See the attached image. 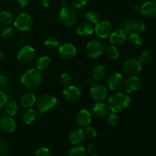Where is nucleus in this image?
<instances>
[{"instance_id": "nucleus-36", "label": "nucleus", "mask_w": 156, "mask_h": 156, "mask_svg": "<svg viewBox=\"0 0 156 156\" xmlns=\"http://www.w3.org/2000/svg\"><path fill=\"white\" fill-rule=\"evenodd\" d=\"M86 5V0H72L71 2V7L76 11L82 10Z\"/></svg>"}, {"instance_id": "nucleus-23", "label": "nucleus", "mask_w": 156, "mask_h": 156, "mask_svg": "<svg viewBox=\"0 0 156 156\" xmlns=\"http://www.w3.org/2000/svg\"><path fill=\"white\" fill-rule=\"evenodd\" d=\"M37 98L34 94L31 92H27L23 94L20 98V105L22 108L28 109L32 108L36 103Z\"/></svg>"}, {"instance_id": "nucleus-43", "label": "nucleus", "mask_w": 156, "mask_h": 156, "mask_svg": "<svg viewBox=\"0 0 156 156\" xmlns=\"http://www.w3.org/2000/svg\"><path fill=\"white\" fill-rule=\"evenodd\" d=\"M8 101V97L3 91H0V109L3 108Z\"/></svg>"}, {"instance_id": "nucleus-48", "label": "nucleus", "mask_w": 156, "mask_h": 156, "mask_svg": "<svg viewBox=\"0 0 156 156\" xmlns=\"http://www.w3.org/2000/svg\"><path fill=\"white\" fill-rule=\"evenodd\" d=\"M133 10L135 11V12H140V6H134L133 7Z\"/></svg>"}, {"instance_id": "nucleus-50", "label": "nucleus", "mask_w": 156, "mask_h": 156, "mask_svg": "<svg viewBox=\"0 0 156 156\" xmlns=\"http://www.w3.org/2000/svg\"><path fill=\"white\" fill-rule=\"evenodd\" d=\"M91 156H100V155H97V154H93V155H91Z\"/></svg>"}, {"instance_id": "nucleus-32", "label": "nucleus", "mask_w": 156, "mask_h": 156, "mask_svg": "<svg viewBox=\"0 0 156 156\" xmlns=\"http://www.w3.org/2000/svg\"><path fill=\"white\" fill-rule=\"evenodd\" d=\"M15 30L13 27H7L3 29L1 31V34H0V36L2 38L4 41H9L13 39L15 37Z\"/></svg>"}, {"instance_id": "nucleus-30", "label": "nucleus", "mask_w": 156, "mask_h": 156, "mask_svg": "<svg viewBox=\"0 0 156 156\" xmlns=\"http://www.w3.org/2000/svg\"><path fill=\"white\" fill-rule=\"evenodd\" d=\"M14 21L13 15L9 10H2L0 12V22L4 25H9Z\"/></svg>"}, {"instance_id": "nucleus-7", "label": "nucleus", "mask_w": 156, "mask_h": 156, "mask_svg": "<svg viewBox=\"0 0 156 156\" xmlns=\"http://www.w3.org/2000/svg\"><path fill=\"white\" fill-rule=\"evenodd\" d=\"M105 46L101 41L93 40L87 44L85 47V53L87 56L91 59L98 58L105 52Z\"/></svg>"}, {"instance_id": "nucleus-8", "label": "nucleus", "mask_w": 156, "mask_h": 156, "mask_svg": "<svg viewBox=\"0 0 156 156\" xmlns=\"http://www.w3.org/2000/svg\"><path fill=\"white\" fill-rule=\"evenodd\" d=\"M123 69L129 76H137L143 69V63L140 59L129 58L123 62Z\"/></svg>"}, {"instance_id": "nucleus-17", "label": "nucleus", "mask_w": 156, "mask_h": 156, "mask_svg": "<svg viewBox=\"0 0 156 156\" xmlns=\"http://www.w3.org/2000/svg\"><path fill=\"white\" fill-rule=\"evenodd\" d=\"M141 80L136 76H131L123 83L124 89L127 94H134L140 90Z\"/></svg>"}, {"instance_id": "nucleus-6", "label": "nucleus", "mask_w": 156, "mask_h": 156, "mask_svg": "<svg viewBox=\"0 0 156 156\" xmlns=\"http://www.w3.org/2000/svg\"><path fill=\"white\" fill-rule=\"evenodd\" d=\"M59 19L63 25L67 27L73 26L77 21L76 11L71 6L62 7L59 12Z\"/></svg>"}, {"instance_id": "nucleus-38", "label": "nucleus", "mask_w": 156, "mask_h": 156, "mask_svg": "<svg viewBox=\"0 0 156 156\" xmlns=\"http://www.w3.org/2000/svg\"><path fill=\"white\" fill-rule=\"evenodd\" d=\"M152 58V54L149 50H145L140 54V61L142 63H148L151 61Z\"/></svg>"}, {"instance_id": "nucleus-51", "label": "nucleus", "mask_w": 156, "mask_h": 156, "mask_svg": "<svg viewBox=\"0 0 156 156\" xmlns=\"http://www.w3.org/2000/svg\"><path fill=\"white\" fill-rule=\"evenodd\" d=\"M1 143H2V142H1V139H0V145H1Z\"/></svg>"}, {"instance_id": "nucleus-28", "label": "nucleus", "mask_w": 156, "mask_h": 156, "mask_svg": "<svg viewBox=\"0 0 156 156\" xmlns=\"http://www.w3.org/2000/svg\"><path fill=\"white\" fill-rule=\"evenodd\" d=\"M105 55H106L107 58L111 60H116L120 56V52L117 49V47L114 45H111L107 47L105 49Z\"/></svg>"}, {"instance_id": "nucleus-19", "label": "nucleus", "mask_w": 156, "mask_h": 156, "mask_svg": "<svg viewBox=\"0 0 156 156\" xmlns=\"http://www.w3.org/2000/svg\"><path fill=\"white\" fill-rule=\"evenodd\" d=\"M90 112L91 115L94 116L97 118H104L106 117L109 114L110 110L108 105L102 102H95L91 105L90 108Z\"/></svg>"}, {"instance_id": "nucleus-37", "label": "nucleus", "mask_w": 156, "mask_h": 156, "mask_svg": "<svg viewBox=\"0 0 156 156\" xmlns=\"http://www.w3.org/2000/svg\"><path fill=\"white\" fill-rule=\"evenodd\" d=\"M59 82L63 86L66 87L71 85L72 83V77L70 75L67 73H63L60 75L59 77Z\"/></svg>"}, {"instance_id": "nucleus-47", "label": "nucleus", "mask_w": 156, "mask_h": 156, "mask_svg": "<svg viewBox=\"0 0 156 156\" xmlns=\"http://www.w3.org/2000/svg\"><path fill=\"white\" fill-rule=\"evenodd\" d=\"M5 57V55H4V53H3L2 50H0V61L2 60L3 59H4Z\"/></svg>"}, {"instance_id": "nucleus-35", "label": "nucleus", "mask_w": 156, "mask_h": 156, "mask_svg": "<svg viewBox=\"0 0 156 156\" xmlns=\"http://www.w3.org/2000/svg\"><path fill=\"white\" fill-rule=\"evenodd\" d=\"M106 122L110 126H117L119 123V117L116 113L111 112L107 115L106 117Z\"/></svg>"}, {"instance_id": "nucleus-46", "label": "nucleus", "mask_w": 156, "mask_h": 156, "mask_svg": "<svg viewBox=\"0 0 156 156\" xmlns=\"http://www.w3.org/2000/svg\"><path fill=\"white\" fill-rule=\"evenodd\" d=\"M41 5L44 8H48L50 7V5L53 2V0H41Z\"/></svg>"}, {"instance_id": "nucleus-15", "label": "nucleus", "mask_w": 156, "mask_h": 156, "mask_svg": "<svg viewBox=\"0 0 156 156\" xmlns=\"http://www.w3.org/2000/svg\"><path fill=\"white\" fill-rule=\"evenodd\" d=\"M64 98L69 102H76L82 97V91L75 85H69L65 87L62 91Z\"/></svg>"}, {"instance_id": "nucleus-12", "label": "nucleus", "mask_w": 156, "mask_h": 156, "mask_svg": "<svg viewBox=\"0 0 156 156\" xmlns=\"http://www.w3.org/2000/svg\"><path fill=\"white\" fill-rule=\"evenodd\" d=\"M36 56V51L31 46L25 45L21 47L17 54V59L21 63H29L34 60Z\"/></svg>"}, {"instance_id": "nucleus-22", "label": "nucleus", "mask_w": 156, "mask_h": 156, "mask_svg": "<svg viewBox=\"0 0 156 156\" xmlns=\"http://www.w3.org/2000/svg\"><path fill=\"white\" fill-rule=\"evenodd\" d=\"M94 27L92 26V24L88 22L81 23L76 27V33L78 34V35H79L80 37H83L91 36V34H94Z\"/></svg>"}, {"instance_id": "nucleus-24", "label": "nucleus", "mask_w": 156, "mask_h": 156, "mask_svg": "<svg viewBox=\"0 0 156 156\" xmlns=\"http://www.w3.org/2000/svg\"><path fill=\"white\" fill-rule=\"evenodd\" d=\"M93 78L94 80L101 82L105 79L108 76V70L106 67L103 65H98L93 69Z\"/></svg>"}, {"instance_id": "nucleus-20", "label": "nucleus", "mask_w": 156, "mask_h": 156, "mask_svg": "<svg viewBox=\"0 0 156 156\" xmlns=\"http://www.w3.org/2000/svg\"><path fill=\"white\" fill-rule=\"evenodd\" d=\"M140 12L148 18L156 17V2L147 1L140 6Z\"/></svg>"}, {"instance_id": "nucleus-31", "label": "nucleus", "mask_w": 156, "mask_h": 156, "mask_svg": "<svg viewBox=\"0 0 156 156\" xmlns=\"http://www.w3.org/2000/svg\"><path fill=\"white\" fill-rule=\"evenodd\" d=\"M68 156H86V150L83 146L76 145L69 150Z\"/></svg>"}, {"instance_id": "nucleus-26", "label": "nucleus", "mask_w": 156, "mask_h": 156, "mask_svg": "<svg viewBox=\"0 0 156 156\" xmlns=\"http://www.w3.org/2000/svg\"><path fill=\"white\" fill-rule=\"evenodd\" d=\"M50 63H51V60L48 56L44 55V56H40L36 61L37 69H38L39 71H44V70L47 69L50 67Z\"/></svg>"}, {"instance_id": "nucleus-18", "label": "nucleus", "mask_w": 156, "mask_h": 156, "mask_svg": "<svg viewBox=\"0 0 156 156\" xmlns=\"http://www.w3.org/2000/svg\"><path fill=\"white\" fill-rule=\"evenodd\" d=\"M16 129V123L13 117L3 115L0 117V129L5 133H12Z\"/></svg>"}, {"instance_id": "nucleus-11", "label": "nucleus", "mask_w": 156, "mask_h": 156, "mask_svg": "<svg viewBox=\"0 0 156 156\" xmlns=\"http://www.w3.org/2000/svg\"><path fill=\"white\" fill-rule=\"evenodd\" d=\"M58 53L61 58L66 60H70L76 57L77 54V49L76 46L70 43L60 44L58 47Z\"/></svg>"}, {"instance_id": "nucleus-39", "label": "nucleus", "mask_w": 156, "mask_h": 156, "mask_svg": "<svg viewBox=\"0 0 156 156\" xmlns=\"http://www.w3.org/2000/svg\"><path fill=\"white\" fill-rule=\"evenodd\" d=\"M11 146L8 143H2L0 145V156H9Z\"/></svg>"}, {"instance_id": "nucleus-45", "label": "nucleus", "mask_w": 156, "mask_h": 156, "mask_svg": "<svg viewBox=\"0 0 156 156\" xmlns=\"http://www.w3.org/2000/svg\"><path fill=\"white\" fill-rule=\"evenodd\" d=\"M88 153L91 154V155H93V154H96V152H97V148H96V146H94V144H90L89 146H88Z\"/></svg>"}, {"instance_id": "nucleus-42", "label": "nucleus", "mask_w": 156, "mask_h": 156, "mask_svg": "<svg viewBox=\"0 0 156 156\" xmlns=\"http://www.w3.org/2000/svg\"><path fill=\"white\" fill-rule=\"evenodd\" d=\"M10 85V79L5 75H0V86L7 88Z\"/></svg>"}, {"instance_id": "nucleus-16", "label": "nucleus", "mask_w": 156, "mask_h": 156, "mask_svg": "<svg viewBox=\"0 0 156 156\" xmlns=\"http://www.w3.org/2000/svg\"><path fill=\"white\" fill-rule=\"evenodd\" d=\"M123 85V77L118 72L109 75L107 79V85L111 91H117Z\"/></svg>"}, {"instance_id": "nucleus-1", "label": "nucleus", "mask_w": 156, "mask_h": 156, "mask_svg": "<svg viewBox=\"0 0 156 156\" xmlns=\"http://www.w3.org/2000/svg\"><path fill=\"white\" fill-rule=\"evenodd\" d=\"M130 105V98L123 92H116L108 98V108L111 112L116 114L126 111Z\"/></svg>"}, {"instance_id": "nucleus-9", "label": "nucleus", "mask_w": 156, "mask_h": 156, "mask_svg": "<svg viewBox=\"0 0 156 156\" xmlns=\"http://www.w3.org/2000/svg\"><path fill=\"white\" fill-rule=\"evenodd\" d=\"M90 95L92 100L95 102H102L106 99L108 89L103 84L94 83L91 87Z\"/></svg>"}, {"instance_id": "nucleus-14", "label": "nucleus", "mask_w": 156, "mask_h": 156, "mask_svg": "<svg viewBox=\"0 0 156 156\" xmlns=\"http://www.w3.org/2000/svg\"><path fill=\"white\" fill-rule=\"evenodd\" d=\"M109 38L110 42L112 45L119 47L126 43V40L128 39V34L123 28H118L115 30H113Z\"/></svg>"}, {"instance_id": "nucleus-34", "label": "nucleus", "mask_w": 156, "mask_h": 156, "mask_svg": "<svg viewBox=\"0 0 156 156\" xmlns=\"http://www.w3.org/2000/svg\"><path fill=\"white\" fill-rule=\"evenodd\" d=\"M60 45L59 41L55 37H49L45 40L44 42V46L48 50H54L59 47Z\"/></svg>"}, {"instance_id": "nucleus-29", "label": "nucleus", "mask_w": 156, "mask_h": 156, "mask_svg": "<svg viewBox=\"0 0 156 156\" xmlns=\"http://www.w3.org/2000/svg\"><path fill=\"white\" fill-rule=\"evenodd\" d=\"M129 43L134 47H141L144 43V38L140 33H131L128 36Z\"/></svg>"}, {"instance_id": "nucleus-3", "label": "nucleus", "mask_w": 156, "mask_h": 156, "mask_svg": "<svg viewBox=\"0 0 156 156\" xmlns=\"http://www.w3.org/2000/svg\"><path fill=\"white\" fill-rule=\"evenodd\" d=\"M36 108L39 112L44 113L53 109L57 105V99L53 94H44L36 100Z\"/></svg>"}, {"instance_id": "nucleus-33", "label": "nucleus", "mask_w": 156, "mask_h": 156, "mask_svg": "<svg viewBox=\"0 0 156 156\" xmlns=\"http://www.w3.org/2000/svg\"><path fill=\"white\" fill-rule=\"evenodd\" d=\"M85 18H86L87 22L90 23L91 24H96L101 21L99 14L96 11L94 10H91L87 12L86 15H85Z\"/></svg>"}, {"instance_id": "nucleus-41", "label": "nucleus", "mask_w": 156, "mask_h": 156, "mask_svg": "<svg viewBox=\"0 0 156 156\" xmlns=\"http://www.w3.org/2000/svg\"><path fill=\"white\" fill-rule=\"evenodd\" d=\"M34 156H52V153L48 148L41 147L36 151Z\"/></svg>"}, {"instance_id": "nucleus-4", "label": "nucleus", "mask_w": 156, "mask_h": 156, "mask_svg": "<svg viewBox=\"0 0 156 156\" xmlns=\"http://www.w3.org/2000/svg\"><path fill=\"white\" fill-rule=\"evenodd\" d=\"M15 29L21 32H27L31 30L34 27V19L31 15L25 12L18 14L13 21Z\"/></svg>"}, {"instance_id": "nucleus-13", "label": "nucleus", "mask_w": 156, "mask_h": 156, "mask_svg": "<svg viewBox=\"0 0 156 156\" xmlns=\"http://www.w3.org/2000/svg\"><path fill=\"white\" fill-rule=\"evenodd\" d=\"M75 120L78 126L80 128H85L91 125L92 115L88 110L82 109L76 114Z\"/></svg>"}, {"instance_id": "nucleus-25", "label": "nucleus", "mask_w": 156, "mask_h": 156, "mask_svg": "<svg viewBox=\"0 0 156 156\" xmlns=\"http://www.w3.org/2000/svg\"><path fill=\"white\" fill-rule=\"evenodd\" d=\"M37 117V114L36 111L32 108H28L24 111L22 115V121L25 125H30L36 120Z\"/></svg>"}, {"instance_id": "nucleus-27", "label": "nucleus", "mask_w": 156, "mask_h": 156, "mask_svg": "<svg viewBox=\"0 0 156 156\" xmlns=\"http://www.w3.org/2000/svg\"><path fill=\"white\" fill-rule=\"evenodd\" d=\"M5 111L7 115L14 117L18 112V105L15 101L9 100L5 105Z\"/></svg>"}, {"instance_id": "nucleus-21", "label": "nucleus", "mask_w": 156, "mask_h": 156, "mask_svg": "<svg viewBox=\"0 0 156 156\" xmlns=\"http://www.w3.org/2000/svg\"><path fill=\"white\" fill-rule=\"evenodd\" d=\"M85 137V134L82 128H76L70 132L69 135V141L70 143L74 146L79 145L84 141Z\"/></svg>"}, {"instance_id": "nucleus-40", "label": "nucleus", "mask_w": 156, "mask_h": 156, "mask_svg": "<svg viewBox=\"0 0 156 156\" xmlns=\"http://www.w3.org/2000/svg\"><path fill=\"white\" fill-rule=\"evenodd\" d=\"M85 134L89 138H94L98 136V131L93 126H88L85 128Z\"/></svg>"}, {"instance_id": "nucleus-49", "label": "nucleus", "mask_w": 156, "mask_h": 156, "mask_svg": "<svg viewBox=\"0 0 156 156\" xmlns=\"http://www.w3.org/2000/svg\"><path fill=\"white\" fill-rule=\"evenodd\" d=\"M61 5H62V7H65V6H67V2L66 0H62V2H61Z\"/></svg>"}, {"instance_id": "nucleus-2", "label": "nucleus", "mask_w": 156, "mask_h": 156, "mask_svg": "<svg viewBox=\"0 0 156 156\" xmlns=\"http://www.w3.org/2000/svg\"><path fill=\"white\" fill-rule=\"evenodd\" d=\"M20 82L24 88L27 89H35L42 83L43 76L37 69H30L23 73Z\"/></svg>"}, {"instance_id": "nucleus-10", "label": "nucleus", "mask_w": 156, "mask_h": 156, "mask_svg": "<svg viewBox=\"0 0 156 156\" xmlns=\"http://www.w3.org/2000/svg\"><path fill=\"white\" fill-rule=\"evenodd\" d=\"M94 33L101 39H107L113 31V26L108 21H100L94 27Z\"/></svg>"}, {"instance_id": "nucleus-44", "label": "nucleus", "mask_w": 156, "mask_h": 156, "mask_svg": "<svg viewBox=\"0 0 156 156\" xmlns=\"http://www.w3.org/2000/svg\"><path fill=\"white\" fill-rule=\"evenodd\" d=\"M29 1L30 0H18V4L20 7L24 9V8H26L28 5Z\"/></svg>"}, {"instance_id": "nucleus-5", "label": "nucleus", "mask_w": 156, "mask_h": 156, "mask_svg": "<svg viewBox=\"0 0 156 156\" xmlns=\"http://www.w3.org/2000/svg\"><path fill=\"white\" fill-rule=\"evenodd\" d=\"M122 28L129 34L131 33H143L146 29V24L140 20L133 18H125L122 23Z\"/></svg>"}]
</instances>
